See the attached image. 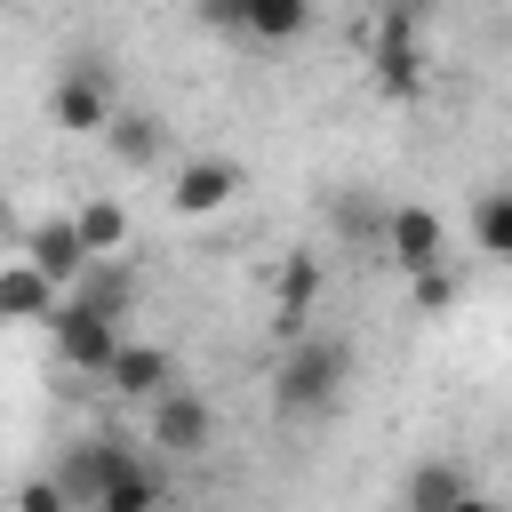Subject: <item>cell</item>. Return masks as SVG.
Instances as JSON below:
<instances>
[{
	"label": "cell",
	"mask_w": 512,
	"mask_h": 512,
	"mask_svg": "<svg viewBox=\"0 0 512 512\" xmlns=\"http://www.w3.org/2000/svg\"><path fill=\"white\" fill-rule=\"evenodd\" d=\"M336 392H344V344H336V336H296L288 360H280V376H272V400H280L288 416H312V408H328Z\"/></svg>",
	"instance_id": "obj_1"
},
{
	"label": "cell",
	"mask_w": 512,
	"mask_h": 512,
	"mask_svg": "<svg viewBox=\"0 0 512 512\" xmlns=\"http://www.w3.org/2000/svg\"><path fill=\"white\" fill-rule=\"evenodd\" d=\"M376 248H384V264L392 272H432V264H448V224L424 208V200H400V208H384V232H376Z\"/></svg>",
	"instance_id": "obj_2"
},
{
	"label": "cell",
	"mask_w": 512,
	"mask_h": 512,
	"mask_svg": "<svg viewBox=\"0 0 512 512\" xmlns=\"http://www.w3.org/2000/svg\"><path fill=\"white\" fill-rule=\"evenodd\" d=\"M48 336H56V360L72 368V376H104L112 368V352L128 344L120 336V320H104V312H88V304H56V320H48Z\"/></svg>",
	"instance_id": "obj_3"
},
{
	"label": "cell",
	"mask_w": 512,
	"mask_h": 512,
	"mask_svg": "<svg viewBox=\"0 0 512 512\" xmlns=\"http://www.w3.org/2000/svg\"><path fill=\"white\" fill-rule=\"evenodd\" d=\"M120 464H128V448H120V440H72V448H64V464H56L48 480L64 488V504H72V512H96V504H104V488L120 480Z\"/></svg>",
	"instance_id": "obj_4"
},
{
	"label": "cell",
	"mask_w": 512,
	"mask_h": 512,
	"mask_svg": "<svg viewBox=\"0 0 512 512\" xmlns=\"http://www.w3.org/2000/svg\"><path fill=\"white\" fill-rule=\"evenodd\" d=\"M56 296H72L80 288V272H88V248H80V232H72V216H40L32 232H24V248H16Z\"/></svg>",
	"instance_id": "obj_5"
},
{
	"label": "cell",
	"mask_w": 512,
	"mask_h": 512,
	"mask_svg": "<svg viewBox=\"0 0 512 512\" xmlns=\"http://www.w3.org/2000/svg\"><path fill=\"white\" fill-rule=\"evenodd\" d=\"M216 440V408L192 392V384H168L160 400H152V448H168V456H200Z\"/></svg>",
	"instance_id": "obj_6"
},
{
	"label": "cell",
	"mask_w": 512,
	"mask_h": 512,
	"mask_svg": "<svg viewBox=\"0 0 512 512\" xmlns=\"http://www.w3.org/2000/svg\"><path fill=\"white\" fill-rule=\"evenodd\" d=\"M48 120L64 136H104L112 128V88L88 72V64H64V80L48 88Z\"/></svg>",
	"instance_id": "obj_7"
},
{
	"label": "cell",
	"mask_w": 512,
	"mask_h": 512,
	"mask_svg": "<svg viewBox=\"0 0 512 512\" xmlns=\"http://www.w3.org/2000/svg\"><path fill=\"white\" fill-rule=\"evenodd\" d=\"M320 256L312 248H288L280 256V288H272V328L296 344V336H312V304H320Z\"/></svg>",
	"instance_id": "obj_8"
},
{
	"label": "cell",
	"mask_w": 512,
	"mask_h": 512,
	"mask_svg": "<svg viewBox=\"0 0 512 512\" xmlns=\"http://www.w3.org/2000/svg\"><path fill=\"white\" fill-rule=\"evenodd\" d=\"M232 192H240V168L200 152V160H184V168H176L168 208H176V216H224V208H232Z\"/></svg>",
	"instance_id": "obj_9"
},
{
	"label": "cell",
	"mask_w": 512,
	"mask_h": 512,
	"mask_svg": "<svg viewBox=\"0 0 512 512\" xmlns=\"http://www.w3.org/2000/svg\"><path fill=\"white\" fill-rule=\"evenodd\" d=\"M56 304H64V296H56L24 256H0V328H48Z\"/></svg>",
	"instance_id": "obj_10"
},
{
	"label": "cell",
	"mask_w": 512,
	"mask_h": 512,
	"mask_svg": "<svg viewBox=\"0 0 512 512\" xmlns=\"http://www.w3.org/2000/svg\"><path fill=\"white\" fill-rule=\"evenodd\" d=\"M208 24L248 32V40H296L312 24V8L304 0H224V8H208Z\"/></svg>",
	"instance_id": "obj_11"
},
{
	"label": "cell",
	"mask_w": 512,
	"mask_h": 512,
	"mask_svg": "<svg viewBox=\"0 0 512 512\" xmlns=\"http://www.w3.org/2000/svg\"><path fill=\"white\" fill-rule=\"evenodd\" d=\"M104 384L120 392V400H160L168 384H176V360H168V344H120L112 352V368H104Z\"/></svg>",
	"instance_id": "obj_12"
},
{
	"label": "cell",
	"mask_w": 512,
	"mask_h": 512,
	"mask_svg": "<svg viewBox=\"0 0 512 512\" xmlns=\"http://www.w3.org/2000/svg\"><path fill=\"white\" fill-rule=\"evenodd\" d=\"M416 80H424V56H416V16H384V32H376V88L416 96Z\"/></svg>",
	"instance_id": "obj_13"
},
{
	"label": "cell",
	"mask_w": 512,
	"mask_h": 512,
	"mask_svg": "<svg viewBox=\"0 0 512 512\" xmlns=\"http://www.w3.org/2000/svg\"><path fill=\"white\" fill-rule=\"evenodd\" d=\"M72 232H80L88 264H112V256L128 248V208H120L112 192H96V200H80V208H72Z\"/></svg>",
	"instance_id": "obj_14"
},
{
	"label": "cell",
	"mask_w": 512,
	"mask_h": 512,
	"mask_svg": "<svg viewBox=\"0 0 512 512\" xmlns=\"http://www.w3.org/2000/svg\"><path fill=\"white\" fill-rule=\"evenodd\" d=\"M72 304H88V312H104V320H128V304H136V272L112 256V264H88L80 272V288H72Z\"/></svg>",
	"instance_id": "obj_15"
},
{
	"label": "cell",
	"mask_w": 512,
	"mask_h": 512,
	"mask_svg": "<svg viewBox=\"0 0 512 512\" xmlns=\"http://www.w3.org/2000/svg\"><path fill=\"white\" fill-rule=\"evenodd\" d=\"M104 144H112L120 168H152V160H160V120H152V112H112Z\"/></svg>",
	"instance_id": "obj_16"
},
{
	"label": "cell",
	"mask_w": 512,
	"mask_h": 512,
	"mask_svg": "<svg viewBox=\"0 0 512 512\" xmlns=\"http://www.w3.org/2000/svg\"><path fill=\"white\" fill-rule=\"evenodd\" d=\"M472 248L496 256V264H512V192H480L472 200Z\"/></svg>",
	"instance_id": "obj_17"
},
{
	"label": "cell",
	"mask_w": 512,
	"mask_h": 512,
	"mask_svg": "<svg viewBox=\"0 0 512 512\" xmlns=\"http://www.w3.org/2000/svg\"><path fill=\"white\" fill-rule=\"evenodd\" d=\"M464 496V472L448 464V456H432V464H416V480H408V512H448Z\"/></svg>",
	"instance_id": "obj_18"
},
{
	"label": "cell",
	"mask_w": 512,
	"mask_h": 512,
	"mask_svg": "<svg viewBox=\"0 0 512 512\" xmlns=\"http://www.w3.org/2000/svg\"><path fill=\"white\" fill-rule=\"evenodd\" d=\"M160 504H168V496H160L152 464H136V456H128V464H120V480L104 488V504H96V512H160Z\"/></svg>",
	"instance_id": "obj_19"
},
{
	"label": "cell",
	"mask_w": 512,
	"mask_h": 512,
	"mask_svg": "<svg viewBox=\"0 0 512 512\" xmlns=\"http://www.w3.org/2000/svg\"><path fill=\"white\" fill-rule=\"evenodd\" d=\"M408 288H416V312H448V304H456V272H448V264H432V272H416Z\"/></svg>",
	"instance_id": "obj_20"
},
{
	"label": "cell",
	"mask_w": 512,
	"mask_h": 512,
	"mask_svg": "<svg viewBox=\"0 0 512 512\" xmlns=\"http://www.w3.org/2000/svg\"><path fill=\"white\" fill-rule=\"evenodd\" d=\"M16 512H72V504H64V488L40 472V480H24V488H16Z\"/></svg>",
	"instance_id": "obj_21"
},
{
	"label": "cell",
	"mask_w": 512,
	"mask_h": 512,
	"mask_svg": "<svg viewBox=\"0 0 512 512\" xmlns=\"http://www.w3.org/2000/svg\"><path fill=\"white\" fill-rule=\"evenodd\" d=\"M448 512H504V504H496V496H480V488H464V496H456Z\"/></svg>",
	"instance_id": "obj_22"
},
{
	"label": "cell",
	"mask_w": 512,
	"mask_h": 512,
	"mask_svg": "<svg viewBox=\"0 0 512 512\" xmlns=\"http://www.w3.org/2000/svg\"><path fill=\"white\" fill-rule=\"evenodd\" d=\"M160 512H176V504H160Z\"/></svg>",
	"instance_id": "obj_23"
}]
</instances>
